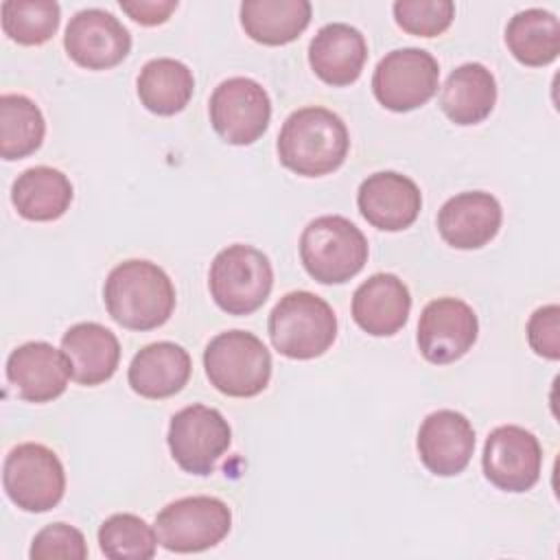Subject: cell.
I'll list each match as a JSON object with an SVG mask.
<instances>
[{"instance_id": "obj_1", "label": "cell", "mask_w": 560, "mask_h": 560, "mask_svg": "<svg viewBox=\"0 0 560 560\" xmlns=\"http://www.w3.org/2000/svg\"><path fill=\"white\" fill-rule=\"evenodd\" d=\"M109 317L129 330H153L168 322L175 308V287L151 260L118 262L103 287Z\"/></svg>"}, {"instance_id": "obj_2", "label": "cell", "mask_w": 560, "mask_h": 560, "mask_svg": "<svg viewBox=\"0 0 560 560\" xmlns=\"http://www.w3.org/2000/svg\"><path fill=\"white\" fill-rule=\"evenodd\" d=\"M276 147L282 166L302 177H322L343 164L350 136L335 112L313 105L289 114Z\"/></svg>"}, {"instance_id": "obj_3", "label": "cell", "mask_w": 560, "mask_h": 560, "mask_svg": "<svg viewBox=\"0 0 560 560\" xmlns=\"http://www.w3.org/2000/svg\"><path fill=\"white\" fill-rule=\"evenodd\" d=\"M267 330L282 357L306 361L322 357L332 346L337 315L324 298L311 291H291L271 308Z\"/></svg>"}, {"instance_id": "obj_4", "label": "cell", "mask_w": 560, "mask_h": 560, "mask_svg": "<svg viewBox=\"0 0 560 560\" xmlns=\"http://www.w3.org/2000/svg\"><path fill=\"white\" fill-rule=\"evenodd\" d=\"M300 258L306 273L322 284H341L368 262V238L346 217L313 219L300 236Z\"/></svg>"}, {"instance_id": "obj_5", "label": "cell", "mask_w": 560, "mask_h": 560, "mask_svg": "<svg viewBox=\"0 0 560 560\" xmlns=\"http://www.w3.org/2000/svg\"><path fill=\"white\" fill-rule=\"evenodd\" d=\"M203 368L210 385L221 394L252 398L269 385L271 354L254 332L225 330L206 346Z\"/></svg>"}, {"instance_id": "obj_6", "label": "cell", "mask_w": 560, "mask_h": 560, "mask_svg": "<svg viewBox=\"0 0 560 560\" xmlns=\"http://www.w3.org/2000/svg\"><path fill=\"white\" fill-rule=\"evenodd\" d=\"M208 287L221 311L249 315L267 302L273 287V269L260 249L243 243L228 245L210 265Z\"/></svg>"}, {"instance_id": "obj_7", "label": "cell", "mask_w": 560, "mask_h": 560, "mask_svg": "<svg viewBox=\"0 0 560 560\" xmlns=\"http://www.w3.org/2000/svg\"><path fill=\"white\" fill-rule=\"evenodd\" d=\"M2 486L13 505L24 512H48L66 492L63 464L55 451L24 442L9 451L2 466Z\"/></svg>"}, {"instance_id": "obj_8", "label": "cell", "mask_w": 560, "mask_h": 560, "mask_svg": "<svg viewBox=\"0 0 560 560\" xmlns=\"http://www.w3.org/2000/svg\"><path fill=\"white\" fill-rule=\"evenodd\" d=\"M232 527L228 503L217 497H184L155 516L158 542L175 553H197L219 545Z\"/></svg>"}, {"instance_id": "obj_9", "label": "cell", "mask_w": 560, "mask_h": 560, "mask_svg": "<svg viewBox=\"0 0 560 560\" xmlns=\"http://www.w3.org/2000/svg\"><path fill=\"white\" fill-rule=\"evenodd\" d=\"M166 442L171 457L184 472L206 477L230 448L232 429L219 409L188 405L171 418Z\"/></svg>"}, {"instance_id": "obj_10", "label": "cell", "mask_w": 560, "mask_h": 560, "mask_svg": "<svg viewBox=\"0 0 560 560\" xmlns=\"http://www.w3.org/2000/svg\"><path fill=\"white\" fill-rule=\"evenodd\" d=\"M440 85L438 59L424 48H396L374 68L372 92L389 112H411L429 103Z\"/></svg>"}, {"instance_id": "obj_11", "label": "cell", "mask_w": 560, "mask_h": 560, "mask_svg": "<svg viewBox=\"0 0 560 560\" xmlns=\"http://www.w3.org/2000/svg\"><path fill=\"white\" fill-rule=\"evenodd\" d=\"M208 112L212 129L225 142L245 147L267 131L271 120V98L258 81L249 77H232L214 88Z\"/></svg>"}, {"instance_id": "obj_12", "label": "cell", "mask_w": 560, "mask_h": 560, "mask_svg": "<svg viewBox=\"0 0 560 560\" xmlns=\"http://www.w3.org/2000/svg\"><path fill=\"white\" fill-rule=\"evenodd\" d=\"M481 466L486 479L505 492H525L536 486L542 468V448L538 438L516 424H503L490 431Z\"/></svg>"}, {"instance_id": "obj_13", "label": "cell", "mask_w": 560, "mask_h": 560, "mask_svg": "<svg viewBox=\"0 0 560 560\" xmlns=\"http://www.w3.org/2000/svg\"><path fill=\"white\" fill-rule=\"evenodd\" d=\"M479 322L475 311L459 298L431 300L418 322V350L435 365L462 359L477 341Z\"/></svg>"}, {"instance_id": "obj_14", "label": "cell", "mask_w": 560, "mask_h": 560, "mask_svg": "<svg viewBox=\"0 0 560 560\" xmlns=\"http://www.w3.org/2000/svg\"><path fill=\"white\" fill-rule=\"evenodd\" d=\"M63 46L77 66L88 70H107L129 55L131 35L114 13L103 9H83L70 18Z\"/></svg>"}, {"instance_id": "obj_15", "label": "cell", "mask_w": 560, "mask_h": 560, "mask_svg": "<svg viewBox=\"0 0 560 560\" xmlns=\"http://www.w3.org/2000/svg\"><path fill=\"white\" fill-rule=\"evenodd\" d=\"M361 217L383 232H400L409 228L422 208V195L413 179L396 171H378L368 175L357 190Z\"/></svg>"}, {"instance_id": "obj_16", "label": "cell", "mask_w": 560, "mask_h": 560, "mask_svg": "<svg viewBox=\"0 0 560 560\" xmlns=\"http://www.w3.org/2000/svg\"><path fill=\"white\" fill-rule=\"evenodd\" d=\"M416 444L420 462L429 472L438 477H455L472 457L475 429L464 413L438 409L422 420Z\"/></svg>"}, {"instance_id": "obj_17", "label": "cell", "mask_w": 560, "mask_h": 560, "mask_svg": "<svg viewBox=\"0 0 560 560\" xmlns=\"http://www.w3.org/2000/svg\"><path fill=\"white\" fill-rule=\"evenodd\" d=\"M7 378L22 400L50 402L66 392L70 363L66 354L50 343L28 341L9 354Z\"/></svg>"}, {"instance_id": "obj_18", "label": "cell", "mask_w": 560, "mask_h": 560, "mask_svg": "<svg viewBox=\"0 0 560 560\" xmlns=\"http://www.w3.org/2000/svg\"><path fill=\"white\" fill-rule=\"evenodd\" d=\"M503 221L501 203L483 190L459 192L438 212V232L455 249H479L488 245Z\"/></svg>"}, {"instance_id": "obj_19", "label": "cell", "mask_w": 560, "mask_h": 560, "mask_svg": "<svg viewBox=\"0 0 560 560\" xmlns=\"http://www.w3.org/2000/svg\"><path fill=\"white\" fill-rule=\"evenodd\" d=\"M411 295L394 273H374L352 295V319L372 337H392L409 319Z\"/></svg>"}, {"instance_id": "obj_20", "label": "cell", "mask_w": 560, "mask_h": 560, "mask_svg": "<svg viewBox=\"0 0 560 560\" xmlns=\"http://www.w3.org/2000/svg\"><path fill=\"white\" fill-rule=\"evenodd\" d=\"M368 59V44L359 28L346 22L322 26L308 46L313 72L332 88L350 85L359 79Z\"/></svg>"}, {"instance_id": "obj_21", "label": "cell", "mask_w": 560, "mask_h": 560, "mask_svg": "<svg viewBox=\"0 0 560 560\" xmlns=\"http://www.w3.org/2000/svg\"><path fill=\"white\" fill-rule=\"evenodd\" d=\"M61 352L70 363V378L88 387L109 381L120 361L118 337L96 322L70 326L61 337Z\"/></svg>"}, {"instance_id": "obj_22", "label": "cell", "mask_w": 560, "mask_h": 560, "mask_svg": "<svg viewBox=\"0 0 560 560\" xmlns=\"http://www.w3.org/2000/svg\"><path fill=\"white\" fill-rule=\"evenodd\" d=\"M190 354L173 341H155L144 346L129 363V387L151 400L175 396L190 378Z\"/></svg>"}, {"instance_id": "obj_23", "label": "cell", "mask_w": 560, "mask_h": 560, "mask_svg": "<svg viewBox=\"0 0 560 560\" xmlns=\"http://www.w3.org/2000/svg\"><path fill=\"white\" fill-rule=\"evenodd\" d=\"M497 103V81L477 61L457 66L444 81L440 107L455 125H477L490 116Z\"/></svg>"}, {"instance_id": "obj_24", "label": "cell", "mask_w": 560, "mask_h": 560, "mask_svg": "<svg viewBox=\"0 0 560 560\" xmlns=\"http://www.w3.org/2000/svg\"><path fill=\"white\" fill-rule=\"evenodd\" d=\"M74 197L68 175L52 166H33L18 175L11 186V201L28 221H55L66 214Z\"/></svg>"}, {"instance_id": "obj_25", "label": "cell", "mask_w": 560, "mask_h": 560, "mask_svg": "<svg viewBox=\"0 0 560 560\" xmlns=\"http://www.w3.org/2000/svg\"><path fill=\"white\" fill-rule=\"evenodd\" d=\"M311 13L313 7L306 0H245L241 26L258 44L284 46L304 33Z\"/></svg>"}, {"instance_id": "obj_26", "label": "cell", "mask_w": 560, "mask_h": 560, "mask_svg": "<svg viewBox=\"0 0 560 560\" xmlns=\"http://www.w3.org/2000/svg\"><path fill=\"white\" fill-rule=\"evenodd\" d=\"M136 88L140 103L151 114L173 116L192 98L195 77L186 63L171 57H158L142 66Z\"/></svg>"}, {"instance_id": "obj_27", "label": "cell", "mask_w": 560, "mask_h": 560, "mask_svg": "<svg viewBox=\"0 0 560 560\" xmlns=\"http://www.w3.org/2000/svg\"><path fill=\"white\" fill-rule=\"evenodd\" d=\"M505 44L516 61L532 68L547 66L560 52V22L545 9L518 11L505 26Z\"/></svg>"}, {"instance_id": "obj_28", "label": "cell", "mask_w": 560, "mask_h": 560, "mask_svg": "<svg viewBox=\"0 0 560 560\" xmlns=\"http://www.w3.org/2000/svg\"><path fill=\"white\" fill-rule=\"evenodd\" d=\"M46 136L42 109L24 94L0 96V155L20 160L35 153Z\"/></svg>"}, {"instance_id": "obj_29", "label": "cell", "mask_w": 560, "mask_h": 560, "mask_svg": "<svg viewBox=\"0 0 560 560\" xmlns=\"http://www.w3.org/2000/svg\"><path fill=\"white\" fill-rule=\"evenodd\" d=\"M4 33L22 46H39L48 42L61 20L55 0H7L0 7Z\"/></svg>"}, {"instance_id": "obj_30", "label": "cell", "mask_w": 560, "mask_h": 560, "mask_svg": "<svg viewBox=\"0 0 560 560\" xmlns=\"http://www.w3.org/2000/svg\"><path fill=\"white\" fill-rule=\"evenodd\" d=\"M98 547L112 560H151L158 547V534L136 514H112L98 527Z\"/></svg>"}, {"instance_id": "obj_31", "label": "cell", "mask_w": 560, "mask_h": 560, "mask_svg": "<svg viewBox=\"0 0 560 560\" xmlns=\"http://www.w3.org/2000/svg\"><path fill=\"white\" fill-rule=\"evenodd\" d=\"M455 18L451 0H398L394 2L396 24L418 37L442 35Z\"/></svg>"}, {"instance_id": "obj_32", "label": "cell", "mask_w": 560, "mask_h": 560, "mask_svg": "<svg viewBox=\"0 0 560 560\" xmlns=\"http://www.w3.org/2000/svg\"><path fill=\"white\" fill-rule=\"evenodd\" d=\"M28 556L33 560H83L88 558V545L77 527L68 523H50L35 534Z\"/></svg>"}, {"instance_id": "obj_33", "label": "cell", "mask_w": 560, "mask_h": 560, "mask_svg": "<svg viewBox=\"0 0 560 560\" xmlns=\"http://www.w3.org/2000/svg\"><path fill=\"white\" fill-rule=\"evenodd\" d=\"M527 341L532 350L545 359L560 357V308L558 304L540 306L527 322Z\"/></svg>"}, {"instance_id": "obj_34", "label": "cell", "mask_w": 560, "mask_h": 560, "mask_svg": "<svg viewBox=\"0 0 560 560\" xmlns=\"http://www.w3.org/2000/svg\"><path fill=\"white\" fill-rule=\"evenodd\" d=\"M120 9L138 24L155 26L164 24L171 13L177 9V0H136V2H120Z\"/></svg>"}]
</instances>
